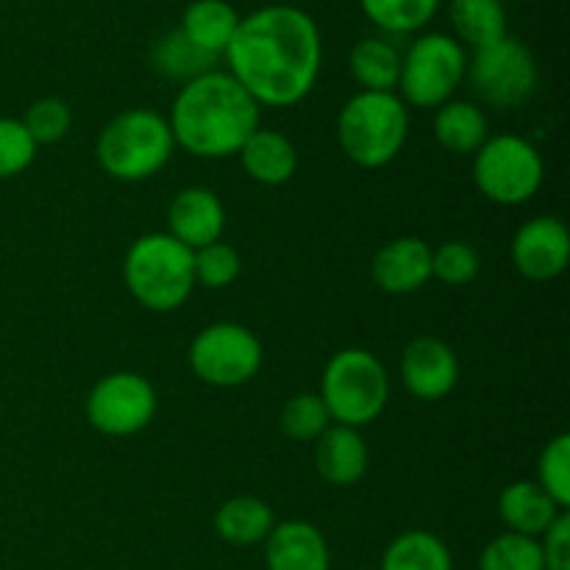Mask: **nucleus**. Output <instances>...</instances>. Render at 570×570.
Segmentation results:
<instances>
[{
    "label": "nucleus",
    "mask_w": 570,
    "mask_h": 570,
    "mask_svg": "<svg viewBox=\"0 0 570 570\" xmlns=\"http://www.w3.org/2000/svg\"><path fill=\"white\" fill-rule=\"evenodd\" d=\"M223 56L228 76L256 104L289 109L315 89L321 76V28L298 6H262L248 17H239Z\"/></svg>",
    "instance_id": "obj_1"
},
{
    "label": "nucleus",
    "mask_w": 570,
    "mask_h": 570,
    "mask_svg": "<svg viewBox=\"0 0 570 570\" xmlns=\"http://www.w3.org/2000/svg\"><path fill=\"white\" fill-rule=\"evenodd\" d=\"M259 115L262 106L228 72L212 70L178 89L167 126L187 154L228 159L259 128Z\"/></svg>",
    "instance_id": "obj_2"
},
{
    "label": "nucleus",
    "mask_w": 570,
    "mask_h": 570,
    "mask_svg": "<svg viewBox=\"0 0 570 570\" xmlns=\"http://www.w3.org/2000/svg\"><path fill=\"white\" fill-rule=\"evenodd\" d=\"M122 278L137 304L150 312H173L195 289V254L167 232L134 239L122 262Z\"/></svg>",
    "instance_id": "obj_3"
},
{
    "label": "nucleus",
    "mask_w": 570,
    "mask_h": 570,
    "mask_svg": "<svg viewBox=\"0 0 570 570\" xmlns=\"http://www.w3.org/2000/svg\"><path fill=\"white\" fill-rule=\"evenodd\" d=\"M410 137V106L395 92H356L337 117V139L354 165H390Z\"/></svg>",
    "instance_id": "obj_4"
},
{
    "label": "nucleus",
    "mask_w": 570,
    "mask_h": 570,
    "mask_svg": "<svg viewBox=\"0 0 570 570\" xmlns=\"http://www.w3.org/2000/svg\"><path fill=\"white\" fill-rule=\"evenodd\" d=\"M173 139L167 117L150 109H128L100 131L95 156L106 176L117 181H145L173 159Z\"/></svg>",
    "instance_id": "obj_5"
},
{
    "label": "nucleus",
    "mask_w": 570,
    "mask_h": 570,
    "mask_svg": "<svg viewBox=\"0 0 570 570\" xmlns=\"http://www.w3.org/2000/svg\"><path fill=\"white\" fill-rule=\"evenodd\" d=\"M317 395L337 426L362 429L376 421L387 406V367L365 348L337 351L323 371Z\"/></svg>",
    "instance_id": "obj_6"
},
{
    "label": "nucleus",
    "mask_w": 570,
    "mask_h": 570,
    "mask_svg": "<svg viewBox=\"0 0 570 570\" xmlns=\"http://www.w3.org/2000/svg\"><path fill=\"white\" fill-rule=\"evenodd\" d=\"M468 72V53L451 33H423L401 53V100L415 109H440L454 100Z\"/></svg>",
    "instance_id": "obj_7"
},
{
    "label": "nucleus",
    "mask_w": 570,
    "mask_h": 570,
    "mask_svg": "<svg viewBox=\"0 0 570 570\" xmlns=\"http://www.w3.org/2000/svg\"><path fill=\"white\" fill-rule=\"evenodd\" d=\"M468 83L482 106L495 111L521 109L538 89V61L532 50L507 33L468 59Z\"/></svg>",
    "instance_id": "obj_8"
},
{
    "label": "nucleus",
    "mask_w": 570,
    "mask_h": 570,
    "mask_svg": "<svg viewBox=\"0 0 570 570\" xmlns=\"http://www.w3.org/2000/svg\"><path fill=\"white\" fill-rule=\"evenodd\" d=\"M473 181L499 206H521L543 184V156L518 134H499L473 154Z\"/></svg>",
    "instance_id": "obj_9"
},
{
    "label": "nucleus",
    "mask_w": 570,
    "mask_h": 570,
    "mask_svg": "<svg viewBox=\"0 0 570 570\" xmlns=\"http://www.w3.org/2000/svg\"><path fill=\"white\" fill-rule=\"evenodd\" d=\"M262 343L239 323H212L189 345V367L212 387L248 384L262 367Z\"/></svg>",
    "instance_id": "obj_10"
},
{
    "label": "nucleus",
    "mask_w": 570,
    "mask_h": 570,
    "mask_svg": "<svg viewBox=\"0 0 570 570\" xmlns=\"http://www.w3.org/2000/svg\"><path fill=\"white\" fill-rule=\"evenodd\" d=\"M156 390L139 373H109L87 395V421L109 438H131L156 415Z\"/></svg>",
    "instance_id": "obj_11"
},
{
    "label": "nucleus",
    "mask_w": 570,
    "mask_h": 570,
    "mask_svg": "<svg viewBox=\"0 0 570 570\" xmlns=\"http://www.w3.org/2000/svg\"><path fill=\"white\" fill-rule=\"evenodd\" d=\"M570 234L557 217H532L512 237V265L529 282H551L568 267Z\"/></svg>",
    "instance_id": "obj_12"
},
{
    "label": "nucleus",
    "mask_w": 570,
    "mask_h": 570,
    "mask_svg": "<svg viewBox=\"0 0 570 570\" xmlns=\"http://www.w3.org/2000/svg\"><path fill=\"white\" fill-rule=\"evenodd\" d=\"M401 382L415 399L440 401L460 384V360L443 340L417 337L401 356Z\"/></svg>",
    "instance_id": "obj_13"
},
{
    "label": "nucleus",
    "mask_w": 570,
    "mask_h": 570,
    "mask_svg": "<svg viewBox=\"0 0 570 570\" xmlns=\"http://www.w3.org/2000/svg\"><path fill=\"white\" fill-rule=\"evenodd\" d=\"M223 228H226V209L220 198L206 187L181 189L167 209V234L189 250L217 243Z\"/></svg>",
    "instance_id": "obj_14"
},
{
    "label": "nucleus",
    "mask_w": 570,
    "mask_h": 570,
    "mask_svg": "<svg viewBox=\"0 0 570 570\" xmlns=\"http://www.w3.org/2000/svg\"><path fill=\"white\" fill-rule=\"evenodd\" d=\"M373 282L390 295L417 293L432 278V248L417 237L390 239L373 256Z\"/></svg>",
    "instance_id": "obj_15"
},
{
    "label": "nucleus",
    "mask_w": 570,
    "mask_h": 570,
    "mask_svg": "<svg viewBox=\"0 0 570 570\" xmlns=\"http://www.w3.org/2000/svg\"><path fill=\"white\" fill-rule=\"evenodd\" d=\"M267 570H328L332 554L321 529L309 521H282L265 540Z\"/></svg>",
    "instance_id": "obj_16"
},
{
    "label": "nucleus",
    "mask_w": 570,
    "mask_h": 570,
    "mask_svg": "<svg viewBox=\"0 0 570 570\" xmlns=\"http://www.w3.org/2000/svg\"><path fill=\"white\" fill-rule=\"evenodd\" d=\"M315 443L317 473L332 488H351V484H356L367 473V445L362 440L360 429L337 426L334 423Z\"/></svg>",
    "instance_id": "obj_17"
},
{
    "label": "nucleus",
    "mask_w": 570,
    "mask_h": 570,
    "mask_svg": "<svg viewBox=\"0 0 570 570\" xmlns=\"http://www.w3.org/2000/svg\"><path fill=\"white\" fill-rule=\"evenodd\" d=\"M562 512L568 510H560L538 482H527V479L504 488L499 499V515L504 527L510 532L523 534V538L540 540Z\"/></svg>",
    "instance_id": "obj_18"
},
{
    "label": "nucleus",
    "mask_w": 570,
    "mask_h": 570,
    "mask_svg": "<svg viewBox=\"0 0 570 570\" xmlns=\"http://www.w3.org/2000/svg\"><path fill=\"white\" fill-rule=\"evenodd\" d=\"M237 156L243 161V170L254 181L265 184V187H282L298 170L295 145L282 131H273V128H256Z\"/></svg>",
    "instance_id": "obj_19"
},
{
    "label": "nucleus",
    "mask_w": 570,
    "mask_h": 570,
    "mask_svg": "<svg viewBox=\"0 0 570 570\" xmlns=\"http://www.w3.org/2000/svg\"><path fill=\"white\" fill-rule=\"evenodd\" d=\"M239 26V14L228 0H193L184 9L178 31L212 56L226 53L234 31Z\"/></svg>",
    "instance_id": "obj_20"
},
{
    "label": "nucleus",
    "mask_w": 570,
    "mask_h": 570,
    "mask_svg": "<svg viewBox=\"0 0 570 570\" xmlns=\"http://www.w3.org/2000/svg\"><path fill=\"white\" fill-rule=\"evenodd\" d=\"M488 115L471 100H449L434 115V139L449 154H476L488 142Z\"/></svg>",
    "instance_id": "obj_21"
},
{
    "label": "nucleus",
    "mask_w": 570,
    "mask_h": 570,
    "mask_svg": "<svg viewBox=\"0 0 570 570\" xmlns=\"http://www.w3.org/2000/svg\"><path fill=\"white\" fill-rule=\"evenodd\" d=\"M348 70L362 92H393L401 76V50L384 37H365L351 48Z\"/></svg>",
    "instance_id": "obj_22"
},
{
    "label": "nucleus",
    "mask_w": 570,
    "mask_h": 570,
    "mask_svg": "<svg viewBox=\"0 0 570 570\" xmlns=\"http://www.w3.org/2000/svg\"><path fill=\"white\" fill-rule=\"evenodd\" d=\"M449 17L462 48L471 45L479 50L507 37V11L501 0H451Z\"/></svg>",
    "instance_id": "obj_23"
},
{
    "label": "nucleus",
    "mask_w": 570,
    "mask_h": 570,
    "mask_svg": "<svg viewBox=\"0 0 570 570\" xmlns=\"http://www.w3.org/2000/svg\"><path fill=\"white\" fill-rule=\"evenodd\" d=\"M273 527H276L273 510L262 499H254V495L228 499L215 512V532L232 546L265 543Z\"/></svg>",
    "instance_id": "obj_24"
},
{
    "label": "nucleus",
    "mask_w": 570,
    "mask_h": 570,
    "mask_svg": "<svg viewBox=\"0 0 570 570\" xmlns=\"http://www.w3.org/2000/svg\"><path fill=\"white\" fill-rule=\"evenodd\" d=\"M217 56L206 53L198 45L189 42L181 31H167L159 42L150 50V65L159 72L161 78H170V81L189 83L195 78L206 76V72L215 70Z\"/></svg>",
    "instance_id": "obj_25"
},
{
    "label": "nucleus",
    "mask_w": 570,
    "mask_h": 570,
    "mask_svg": "<svg viewBox=\"0 0 570 570\" xmlns=\"http://www.w3.org/2000/svg\"><path fill=\"white\" fill-rule=\"evenodd\" d=\"M379 570H454V562L449 546L438 534L412 529L384 549Z\"/></svg>",
    "instance_id": "obj_26"
},
{
    "label": "nucleus",
    "mask_w": 570,
    "mask_h": 570,
    "mask_svg": "<svg viewBox=\"0 0 570 570\" xmlns=\"http://www.w3.org/2000/svg\"><path fill=\"white\" fill-rule=\"evenodd\" d=\"M367 20L387 33H415L434 20L440 0H360Z\"/></svg>",
    "instance_id": "obj_27"
},
{
    "label": "nucleus",
    "mask_w": 570,
    "mask_h": 570,
    "mask_svg": "<svg viewBox=\"0 0 570 570\" xmlns=\"http://www.w3.org/2000/svg\"><path fill=\"white\" fill-rule=\"evenodd\" d=\"M479 570H543L540 540L504 532L484 546L479 557Z\"/></svg>",
    "instance_id": "obj_28"
},
{
    "label": "nucleus",
    "mask_w": 570,
    "mask_h": 570,
    "mask_svg": "<svg viewBox=\"0 0 570 570\" xmlns=\"http://www.w3.org/2000/svg\"><path fill=\"white\" fill-rule=\"evenodd\" d=\"M278 423H282V432L287 434L289 440H295V443H315V440L332 426V417H328L321 395L298 393L282 406Z\"/></svg>",
    "instance_id": "obj_29"
},
{
    "label": "nucleus",
    "mask_w": 570,
    "mask_h": 570,
    "mask_svg": "<svg viewBox=\"0 0 570 570\" xmlns=\"http://www.w3.org/2000/svg\"><path fill=\"white\" fill-rule=\"evenodd\" d=\"M538 484L560 510L570 507V434H557L538 460Z\"/></svg>",
    "instance_id": "obj_30"
},
{
    "label": "nucleus",
    "mask_w": 570,
    "mask_h": 570,
    "mask_svg": "<svg viewBox=\"0 0 570 570\" xmlns=\"http://www.w3.org/2000/svg\"><path fill=\"white\" fill-rule=\"evenodd\" d=\"M479 271H482V259L473 245L449 239L438 250H432V276L445 287H465L479 276Z\"/></svg>",
    "instance_id": "obj_31"
},
{
    "label": "nucleus",
    "mask_w": 570,
    "mask_h": 570,
    "mask_svg": "<svg viewBox=\"0 0 570 570\" xmlns=\"http://www.w3.org/2000/svg\"><path fill=\"white\" fill-rule=\"evenodd\" d=\"M195 254V284H204L209 289H223L232 282H237L243 262L239 254L228 243H212L204 248L193 250Z\"/></svg>",
    "instance_id": "obj_32"
},
{
    "label": "nucleus",
    "mask_w": 570,
    "mask_h": 570,
    "mask_svg": "<svg viewBox=\"0 0 570 570\" xmlns=\"http://www.w3.org/2000/svg\"><path fill=\"white\" fill-rule=\"evenodd\" d=\"M37 148L39 145L26 131L22 120L0 117V181L26 173L37 159Z\"/></svg>",
    "instance_id": "obj_33"
},
{
    "label": "nucleus",
    "mask_w": 570,
    "mask_h": 570,
    "mask_svg": "<svg viewBox=\"0 0 570 570\" xmlns=\"http://www.w3.org/2000/svg\"><path fill=\"white\" fill-rule=\"evenodd\" d=\"M22 126L37 145H53L67 137L72 126L70 106L59 98H39L28 106Z\"/></svg>",
    "instance_id": "obj_34"
},
{
    "label": "nucleus",
    "mask_w": 570,
    "mask_h": 570,
    "mask_svg": "<svg viewBox=\"0 0 570 570\" xmlns=\"http://www.w3.org/2000/svg\"><path fill=\"white\" fill-rule=\"evenodd\" d=\"M543 549V570H570V515L562 512L549 532L540 538Z\"/></svg>",
    "instance_id": "obj_35"
},
{
    "label": "nucleus",
    "mask_w": 570,
    "mask_h": 570,
    "mask_svg": "<svg viewBox=\"0 0 570 570\" xmlns=\"http://www.w3.org/2000/svg\"><path fill=\"white\" fill-rule=\"evenodd\" d=\"M356 570H367V568H356Z\"/></svg>",
    "instance_id": "obj_36"
}]
</instances>
